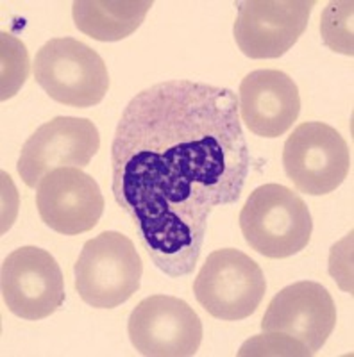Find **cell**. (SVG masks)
I'll list each match as a JSON object with an SVG mask.
<instances>
[{
    "label": "cell",
    "mask_w": 354,
    "mask_h": 357,
    "mask_svg": "<svg viewBox=\"0 0 354 357\" xmlns=\"http://www.w3.org/2000/svg\"><path fill=\"white\" fill-rule=\"evenodd\" d=\"M337 325V307L330 291L314 280H301L283 288L270 301L261 331L279 334L318 352Z\"/></svg>",
    "instance_id": "8fae6325"
},
{
    "label": "cell",
    "mask_w": 354,
    "mask_h": 357,
    "mask_svg": "<svg viewBox=\"0 0 354 357\" xmlns=\"http://www.w3.org/2000/svg\"><path fill=\"white\" fill-rule=\"evenodd\" d=\"M127 333L142 356L190 357L202 341V321L181 298L152 295L131 311Z\"/></svg>",
    "instance_id": "ba28073f"
},
{
    "label": "cell",
    "mask_w": 354,
    "mask_h": 357,
    "mask_svg": "<svg viewBox=\"0 0 354 357\" xmlns=\"http://www.w3.org/2000/svg\"><path fill=\"white\" fill-rule=\"evenodd\" d=\"M101 136L88 118L57 116L29 136L18 159V174L29 188H38L56 168H84L98 152Z\"/></svg>",
    "instance_id": "9c48e42d"
},
{
    "label": "cell",
    "mask_w": 354,
    "mask_h": 357,
    "mask_svg": "<svg viewBox=\"0 0 354 357\" xmlns=\"http://www.w3.org/2000/svg\"><path fill=\"white\" fill-rule=\"evenodd\" d=\"M320 33L330 49L353 56V2H330L322 15Z\"/></svg>",
    "instance_id": "2e32d148"
},
{
    "label": "cell",
    "mask_w": 354,
    "mask_h": 357,
    "mask_svg": "<svg viewBox=\"0 0 354 357\" xmlns=\"http://www.w3.org/2000/svg\"><path fill=\"white\" fill-rule=\"evenodd\" d=\"M36 206L47 227L78 236L95 227L104 213L97 181L79 168H56L38 184Z\"/></svg>",
    "instance_id": "7c38bea8"
},
{
    "label": "cell",
    "mask_w": 354,
    "mask_h": 357,
    "mask_svg": "<svg viewBox=\"0 0 354 357\" xmlns=\"http://www.w3.org/2000/svg\"><path fill=\"white\" fill-rule=\"evenodd\" d=\"M238 113L256 136L279 138L301 113L297 84L281 70H254L240 84Z\"/></svg>",
    "instance_id": "4fadbf2b"
},
{
    "label": "cell",
    "mask_w": 354,
    "mask_h": 357,
    "mask_svg": "<svg viewBox=\"0 0 354 357\" xmlns=\"http://www.w3.org/2000/svg\"><path fill=\"white\" fill-rule=\"evenodd\" d=\"M283 167L301 193L327 195L346 181L351 170V151L334 127L324 122H304L285 142Z\"/></svg>",
    "instance_id": "8992f818"
},
{
    "label": "cell",
    "mask_w": 354,
    "mask_h": 357,
    "mask_svg": "<svg viewBox=\"0 0 354 357\" xmlns=\"http://www.w3.org/2000/svg\"><path fill=\"white\" fill-rule=\"evenodd\" d=\"M240 229L249 247L270 259H285L304 250L314 220L304 200L281 184H263L242 207Z\"/></svg>",
    "instance_id": "7a4b0ae2"
},
{
    "label": "cell",
    "mask_w": 354,
    "mask_h": 357,
    "mask_svg": "<svg viewBox=\"0 0 354 357\" xmlns=\"http://www.w3.org/2000/svg\"><path fill=\"white\" fill-rule=\"evenodd\" d=\"M238 356H311L309 350L297 341L279 334H265L247 341Z\"/></svg>",
    "instance_id": "e0dca14e"
},
{
    "label": "cell",
    "mask_w": 354,
    "mask_h": 357,
    "mask_svg": "<svg viewBox=\"0 0 354 357\" xmlns=\"http://www.w3.org/2000/svg\"><path fill=\"white\" fill-rule=\"evenodd\" d=\"M267 291L263 270L235 248L212 252L193 282L196 298L212 317L224 321L245 320L256 312Z\"/></svg>",
    "instance_id": "5b68a950"
},
{
    "label": "cell",
    "mask_w": 354,
    "mask_h": 357,
    "mask_svg": "<svg viewBox=\"0 0 354 357\" xmlns=\"http://www.w3.org/2000/svg\"><path fill=\"white\" fill-rule=\"evenodd\" d=\"M249 170L238 95L229 88L158 82L131 98L115 130V200L168 277L196 270L209 215L238 202Z\"/></svg>",
    "instance_id": "6da1fadb"
},
{
    "label": "cell",
    "mask_w": 354,
    "mask_h": 357,
    "mask_svg": "<svg viewBox=\"0 0 354 357\" xmlns=\"http://www.w3.org/2000/svg\"><path fill=\"white\" fill-rule=\"evenodd\" d=\"M2 298L13 314L43 320L65 302V279L52 254L40 247H20L2 261Z\"/></svg>",
    "instance_id": "52a82bcc"
},
{
    "label": "cell",
    "mask_w": 354,
    "mask_h": 357,
    "mask_svg": "<svg viewBox=\"0 0 354 357\" xmlns=\"http://www.w3.org/2000/svg\"><path fill=\"white\" fill-rule=\"evenodd\" d=\"M73 275L75 289L86 304L113 309L140 289L143 263L127 236L106 231L86 241Z\"/></svg>",
    "instance_id": "3957f363"
},
{
    "label": "cell",
    "mask_w": 354,
    "mask_h": 357,
    "mask_svg": "<svg viewBox=\"0 0 354 357\" xmlns=\"http://www.w3.org/2000/svg\"><path fill=\"white\" fill-rule=\"evenodd\" d=\"M151 0H78L72 4L75 27L97 41H120L145 20Z\"/></svg>",
    "instance_id": "5bb4252c"
},
{
    "label": "cell",
    "mask_w": 354,
    "mask_h": 357,
    "mask_svg": "<svg viewBox=\"0 0 354 357\" xmlns=\"http://www.w3.org/2000/svg\"><path fill=\"white\" fill-rule=\"evenodd\" d=\"M0 52H2V88L0 98L8 100L18 93L29 77V52L18 38L9 33L0 34Z\"/></svg>",
    "instance_id": "9a60e30c"
},
{
    "label": "cell",
    "mask_w": 354,
    "mask_h": 357,
    "mask_svg": "<svg viewBox=\"0 0 354 357\" xmlns=\"http://www.w3.org/2000/svg\"><path fill=\"white\" fill-rule=\"evenodd\" d=\"M34 81L52 100L70 107L97 106L110 89L104 59L73 38H54L38 50Z\"/></svg>",
    "instance_id": "277c9868"
},
{
    "label": "cell",
    "mask_w": 354,
    "mask_h": 357,
    "mask_svg": "<svg viewBox=\"0 0 354 357\" xmlns=\"http://www.w3.org/2000/svg\"><path fill=\"white\" fill-rule=\"evenodd\" d=\"M233 27L236 45L251 59L285 56L308 27L314 0H245L238 2Z\"/></svg>",
    "instance_id": "30bf717a"
}]
</instances>
